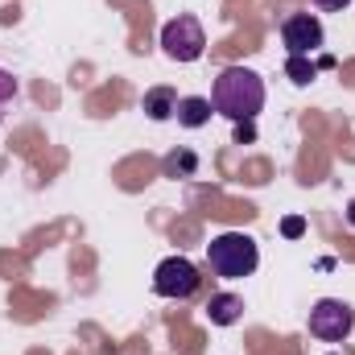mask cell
Here are the masks:
<instances>
[{"instance_id":"6da1fadb","label":"cell","mask_w":355,"mask_h":355,"mask_svg":"<svg viewBox=\"0 0 355 355\" xmlns=\"http://www.w3.org/2000/svg\"><path fill=\"white\" fill-rule=\"evenodd\" d=\"M211 107L219 116H227L232 124L257 120L265 107V79L248 67H223L215 87H211Z\"/></svg>"},{"instance_id":"7a4b0ae2","label":"cell","mask_w":355,"mask_h":355,"mask_svg":"<svg viewBox=\"0 0 355 355\" xmlns=\"http://www.w3.org/2000/svg\"><path fill=\"white\" fill-rule=\"evenodd\" d=\"M207 265H211L215 277H223V281H240V277H252L257 272L261 248L244 232H223V236H215L207 244Z\"/></svg>"},{"instance_id":"3957f363","label":"cell","mask_w":355,"mask_h":355,"mask_svg":"<svg viewBox=\"0 0 355 355\" xmlns=\"http://www.w3.org/2000/svg\"><path fill=\"white\" fill-rule=\"evenodd\" d=\"M202 50H207V33H202L198 17L178 12L174 21L162 25V54H166L170 62H198Z\"/></svg>"},{"instance_id":"277c9868","label":"cell","mask_w":355,"mask_h":355,"mask_svg":"<svg viewBox=\"0 0 355 355\" xmlns=\"http://www.w3.org/2000/svg\"><path fill=\"white\" fill-rule=\"evenodd\" d=\"M355 331V310L339 297H322L310 306V335L322 343H343Z\"/></svg>"},{"instance_id":"5b68a950","label":"cell","mask_w":355,"mask_h":355,"mask_svg":"<svg viewBox=\"0 0 355 355\" xmlns=\"http://www.w3.org/2000/svg\"><path fill=\"white\" fill-rule=\"evenodd\" d=\"M198 285H202V277H198V268L190 265L186 257H166L162 265L153 268V293L157 297L186 302V297L198 293Z\"/></svg>"},{"instance_id":"8992f818","label":"cell","mask_w":355,"mask_h":355,"mask_svg":"<svg viewBox=\"0 0 355 355\" xmlns=\"http://www.w3.org/2000/svg\"><path fill=\"white\" fill-rule=\"evenodd\" d=\"M281 42H285V50H289V58H310V54L322 50L327 29H322V21H318L314 12H293V17H285V25H281Z\"/></svg>"},{"instance_id":"52a82bcc","label":"cell","mask_w":355,"mask_h":355,"mask_svg":"<svg viewBox=\"0 0 355 355\" xmlns=\"http://www.w3.org/2000/svg\"><path fill=\"white\" fill-rule=\"evenodd\" d=\"M141 107H145L149 120L162 124V120H170V116L178 112V91L174 87H149L145 91V99H141Z\"/></svg>"},{"instance_id":"ba28073f","label":"cell","mask_w":355,"mask_h":355,"mask_svg":"<svg viewBox=\"0 0 355 355\" xmlns=\"http://www.w3.org/2000/svg\"><path fill=\"white\" fill-rule=\"evenodd\" d=\"M211 112H215V107H211V99H202V95H182L174 116H178V124H182V128H202V124L211 120Z\"/></svg>"},{"instance_id":"9c48e42d","label":"cell","mask_w":355,"mask_h":355,"mask_svg":"<svg viewBox=\"0 0 355 355\" xmlns=\"http://www.w3.org/2000/svg\"><path fill=\"white\" fill-rule=\"evenodd\" d=\"M207 314H211L215 327H232V322H240V314H244V297H236V293H215V297L207 302Z\"/></svg>"},{"instance_id":"30bf717a","label":"cell","mask_w":355,"mask_h":355,"mask_svg":"<svg viewBox=\"0 0 355 355\" xmlns=\"http://www.w3.org/2000/svg\"><path fill=\"white\" fill-rule=\"evenodd\" d=\"M322 67H335V62H331V58H318V62H310V58H289V62H285V75H289L297 87H306V83L318 79Z\"/></svg>"},{"instance_id":"8fae6325","label":"cell","mask_w":355,"mask_h":355,"mask_svg":"<svg viewBox=\"0 0 355 355\" xmlns=\"http://www.w3.org/2000/svg\"><path fill=\"white\" fill-rule=\"evenodd\" d=\"M162 174L166 178H194L198 174V157H194L190 149H178V153H170V157L162 162Z\"/></svg>"},{"instance_id":"7c38bea8","label":"cell","mask_w":355,"mask_h":355,"mask_svg":"<svg viewBox=\"0 0 355 355\" xmlns=\"http://www.w3.org/2000/svg\"><path fill=\"white\" fill-rule=\"evenodd\" d=\"M12 99H17V79H12L8 71H0V112H4Z\"/></svg>"},{"instance_id":"4fadbf2b","label":"cell","mask_w":355,"mask_h":355,"mask_svg":"<svg viewBox=\"0 0 355 355\" xmlns=\"http://www.w3.org/2000/svg\"><path fill=\"white\" fill-rule=\"evenodd\" d=\"M281 232H285V236H289V240H297V236H302V232H306V219H302V215H289V219H285V223H281Z\"/></svg>"},{"instance_id":"5bb4252c","label":"cell","mask_w":355,"mask_h":355,"mask_svg":"<svg viewBox=\"0 0 355 355\" xmlns=\"http://www.w3.org/2000/svg\"><path fill=\"white\" fill-rule=\"evenodd\" d=\"M236 141H240V145H248V141H257V124H252V120H244V124H236Z\"/></svg>"},{"instance_id":"9a60e30c","label":"cell","mask_w":355,"mask_h":355,"mask_svg":"<svg viewBox=\"0 0 355 355\" xmlns=\"http://www.w3.org/2000/svg\"><path fill=\"white\" fill-rule=\"evenodd\" d=\"M352 0H314V8H322V12H343Z\"/></svg>"},{"instance_id":"2e32d148","label":"cell","mask_w":355,"mask_h":355,"mask_svg":"<svg viewBox=\"0 0 355 355\" xmlns=\"http://www.w3.org/2000/svg\"><path fill=\"white\" fill-rule=\"evenodd\" d=\"M347 223H352V227H355V198H352V202H347Z\"/></svg>"},{"instance_id":"e0dca14e","label":"cell","mask_w":355,"mask_h":355,"mask_svg":"<svg viewBox=\"0 0 355 355\" xmlns=\"http://www.w3.org/2000/svg\"><path fill=\"white\" fill-rule=\"evenodd\" d=\"M331 355H339V352H331Z\"/></svg>"}]
</instances>
